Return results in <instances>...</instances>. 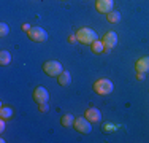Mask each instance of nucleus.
<instances>
[{"label":"nucleus","mask_w":149,"mask_h":143,"mask_svg":"<svg viewBox=\"0 0 149 143\" xmlns=\"http://www.w3.org/2000/svg\"><path fill=\"white\" fill-rule=\"evenodd\" d=\"M91 48H92V53H94V54H102V53H105V46H103V41L102 40H95L91 45Z\"/></svg>","instance_id":"14"},{"label":"nucleus","mask_w":149,"mask_h":143,"mask_svg":"<svg viewBox=\"0 0 149 143\" xmlns=\"http://www.w3.org/2000/svg\"><path fill=\"white\" fill-rule=\"evenodd\" d=\"M33 100L37 103H43V102H49V92L48 89L43 88V86H38V88H35L33 91Z\"/></svg>","instance_id":"8"},{"label":"nucleus","mask_w":149,"mask_h":143,"mask_svg":"<svg viewBox=\"0 0 149 143\" xmlns=\"http://www.w3.org/2000/svg\"><path fill=\"white\" fill-rule=\"evenodd\" d=\"M60 124H62L63 127H73V124H74V118H73V114H70V113L63 114V116L60 118Z\"/></svg>","instance_id":"13"},{"label":"nucleus","mask_w":149,"mask_h":143,"mask_svg":"<svg viewBox=\"0 0 149 143\" xmlns=\"http://www.w3.org/2000/svg\"><path fill=\"white\" fill-rule=\"evenodd\" d=\"M114 91V84L108 78H100L94 83V92L98 95H108Z\"/></svg>","instance_id":"2"},{"label":"nucleus","mask_w":149,"mask_h":143,"mask_svg":"<svg viewBox=\"0 0 149 143\" xmlns=\"http://www.w3.org/2000/svg\"><path fill=\"white\" fill-rule=\"evenodd\" d=\"M76 41H78L76 35H74V34H72V35L68 37V43H76Z\"/></svg>","instance_id":"21"},{"label":"nucleus","mask_w":149,"mask_h":143,"mask_svg":"<svg viewBox=\"0 0 149 143\" xmlns=\"http://www.w3.org/2000/svg\"><path fill=\"white\" fill-rule=\"evenodd\" d=\"M29 38L32 41H37V43H41V41H45V40H48V32L45 30V29H41V27H38V26H35V27H32L29 32Z\"/></svg>","instance_id":"4"},{"label":"nucleus","mask_w":149,"mask_h":143,"mask_svg":"<svg viewBox=\"0 0 149 143\" xmlns=\"http://www.w3.org/2000/svg\"><path fill=\"white\" fill-rule=\"evenodd\" d=\"M74 35H76L78 41L83 43V45H92L95 40H98L97 34H95L91 27H81V29H78Z\"/></svg>","instance_id":"1"},{"label":"nucleus","mask_w":149,"mask_h":143,"mask_svg":"<svg viewBox=\"0 0 149 143\" xmlns=\"http://www.w3.org/2000/svg\"><path fill=\"white\" fill-rule=\"evenodd\" d=\"M3 130H5V119L0 121V132H3Z\"/></svg>","instance_id":"22"},{"label":"nucleus","mask_w":149,"mask_h":143,"mask_svg":"<svg viewBox=\"0 0 149 143\" xmlns=\"http://www.w3.org/2000/svg\"><path fill=\"white\" fill-rule=\"evenodd\" d=\"M13 116V110L10 108V107H2V110H0V119H10V118Z\"/></svg>","instance_id":"16"},{"label":"nucleus","mask_w":149,"mask_h":143,"mask_svg":"<svg viewBox=\"0 0 149 143\" xmlns=\"http://www.w3.org/2000/svg\"><path fill=\"white\" fill-rule=\"evenodd\" d=\"M136 78H138L140 81H143V80H144V73H138V75H136Z\"/></svg>","instance_id":"23"},{"label":"nucleus","mask_w":149,"mask_h":143,"mask_svg":"<svg viewBox=\"0 0 149 143\" xmlns=\"http://www.w3.org/2000/svg\"><path fill=\"white\" fill-rule=\"evenodd\" d=\"M11 64V53L6 51V49H3V51H0V65H10Z\"/></svg>","instance_id":"12"},{"label":"nucleus","mask_w":149,"mask_h":143,"mask_svg":"<svg viewBox=\"0 0 149 143\" xmlns=\"http://www.w3.org/2000/svg\"><path fill=\"white\" fill-rule=\"evenodd\" d=\"M135 72L136 73H148L149 72V56H144L135 62Z\"/></svg>","instance_id":"10"},{"label":"nucleus","mask_w":149,"mask_h":143,"mask_svg":"<svg viewBox=\"0 0 149 143\" xmlns=\"http://www.w3.org/2000/svg\"><path fill=\"white\" fill-rule=\"evenodd\" d=\"M21 29H22V30H26V32H29V30H30V29H32V26H30V24H29V22H24V24H22V26H21Z\"/></svg>","instance_id":"20"},{"label":"nucleus","mask_w":149,"mask_h":143,"mask_svg":"<svg viewBox=\"0 0 149 143\" xmlns=\"http://www.w3.org/2000/svg\"><path fill=\"white\" fill-rule=\"evenodd\" d=\"M70 81H72V75H70V72H67V70H63L57 76V83L60 86H68Z\"/></svg>","instance_id":"11"},{"label":"nucleus","mask_w":149,"mask_h":143,"mask_svg":"<svg viewBox=\"0 0 149 143\" xmlns=\"http://www.w3.org/2000/svg\"><path fill=\"white\" fill-rule=\"evenodd\" d=\"M114 129H116V126H113V124H105V126H103L105 132H111V130H114Z\"/></svg>","instance_id":"19"},{"label":"nucleus","mask_w":149,"mask_h":143,"mask_svg":"<svg viewBox=\"0 0 149 143\" xmlns=\"http://www.w3.org/2000/svg\"><path fill=\"white\" fill-rule=\"evenodd\" d=\"M102 41H103L105 51H111V49L118 45V34L113 32V30L111 32H106V34L103 35V38H102Z\"/></svg>","instance_id":"6"},{"label":"nucleus","mask_w":149,"mask_h":143,"mask_svg":"<svg viewBox=\"0 0 149 143\" xmlns=\"http://www.w3.org/2000/svg\"><path fill=\"white\" fill-rule=\"evenodd\" d=\"M106 19H108V22H111V24L119 22V21H120V13H119V11H116V10H113L111 13L106 14Z\"/></svg>","instance_id":"15"},{"label":"nucleus","mask_w":149,"mask_h":143,"mask_svg":"<svg viewBox=\"0 0 149 143\" xmlns=\"http://www.w3.org/2000/svg\"><path fill=\"white\" fill-rule=\"evenodd\" d=\"M43 72L48 76H56L57 78L60 73L63 72V67L59 60H46L43 64Z\"/></svg>","instance_id":"3"},{"label":"nucleus","mask_w":149,"mask_h":143,"mask_svg":"<svg viewBox=\"0 0 149 143\" xmlns=\"http://www.w3.org/2000/svg\"><path fill=\"white\" fill-rule=\"evenodd\" d=\"M84 116H86L91 123H100L102 121V111L98 108H94V107L87 108L86 111H84Z\"/></svg>","instance_id":"9"},{"label":"nucleus","mask_w":149,"mask_h":143,"mask_svg":"<svg viewBox=\"0 0 149 143\" xmlns=\"http://www.w3.org/2000/svg\"><path fill=\"white\" fill-rule=\"evenodd\" d=\"M38 108H40V111H41V113H46V111H49V105H48V102L38 103Z\"/></svg>","instance_id":"18"},{"label":"nucleus","mask_w":149,"mask_h":143,"mask_svg":"<svg viewBox=\"0 0 149 143\" xmlns=\"http://www.w3.org/2000/svg\"><path fill=\"white\" fill-rule=\"evenodd\" d=\"M10 34V26L6 22H2L0 24V37H6Z\"/></svg>","instance_id":"17"},{"label":"nucleus","mask_w":149,"mask_h":143,"mask_svg":"<svg viewBox=\"0 0 149 143\" xmlns=\"http://www.w3.org/2000/svg\"><path fill=\"white\" fill-rule=\"evenodd\" d=\"M95 8H97L98 13L108 14V13L113 11V8H114V0H97V2H95Z\"/></svg>","instance_id":"7"},{"label":"nucleus","mask_w":149,"mask_h":143,"mask_svg":"<svg viewBox=\"0 0 149 143\" xmlns=\"http://www.w3.org/2000/svg\"><path fill=\"white\" fill-rule=\"evenodd\" d=\"M91 121L87 119L86 116H81V118H76L74 119V124H73V127L76 129L78 132H81V134H91V130H92V126H91Z\"/></svg>","instance_id":"5"}]
</instances>
